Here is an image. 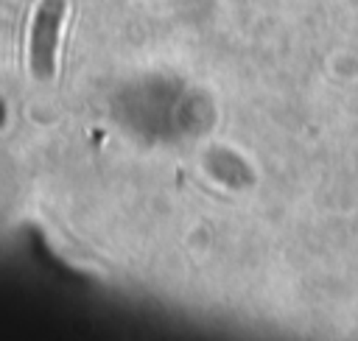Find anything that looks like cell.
I'll list each match as a JSON object with an SVG mask.
<instances>
[{"mask_svg": "<svg viewBox=\"0 0 358 341\" xmlns=\"http://www.w3.org/2000/svg\"><path fill=\"white\" fill-rule=\"evenodd\" d=\"M64 14H67V0H42L34 11L28 59H31V73L39 81H50L56 75V48H59Z\"/></svg>", "mask_w": 358, "mask_h": 341, "instance_id": "6da1fadb", "label": "cell"}]
</instances>
